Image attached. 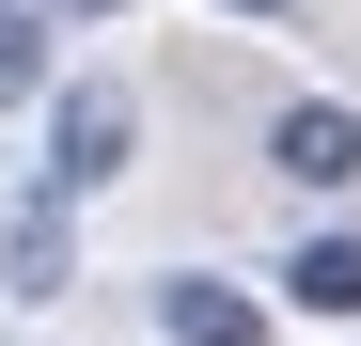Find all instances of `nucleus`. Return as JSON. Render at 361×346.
I'll list each match as a JSON object with an SVG mask.
<instances>
[{"mask_svg":"<svg viewBox=\"0 0 361 346\" xmlns=\"http://www.w3.org/2000/svg\"><path fill=\"white\" fill-rule=\"evenodd\" d=\"M267 173H298V189H345V173H361V110H345V95H298L283 126H267Z\"/></svg>","mask_w":361,"mask_h":346,"instance_id":"nucleus-2","label":"nucleus"},{"mask_svg":"<svg viewBox=\"0 0 361 346\" xmlns=\"http://www.w3.org/2000/svg\"><path fill=\"white\" fill-rule=\"evenodd\" d=\"M220 16H298V0H220Z\"/></svg>","mask_w":361,"mask_h":346,"instance_id":"nucleus-7","label":"nucleus"},{"mask_svg":"<svg viewBox=\"0 0 361 346\" xmlns=\"http://www.w3.org/2000/svg\"><path fill=\"white\" fill-rule=\"evenodd\" d=\"M63 16H126V0H63Z\"/></svg>","mask_w":361,"mask_h":346,"instance_id":"nucleus-8","label":"nucleus"},{"mask_svg":"<svg viewBox=\"0 0 361 346\" xmlns=\"http://www.w3.org/2000/svg\"><path fill=\"white\" fill-rule=\"evenodd\" d=\"M157 330L173 346H267V299L252 283H157Z\"/></svg>","mask_w":361,"mask_h":346,"instance_id":"nucleus-3","label":"nucleus"},{"mask_svg":"<svg viewBox=\"0 0 361 346\" xmlns=\"http://www.w3.org/2000/svg\"><path fill=\"white\" fill-rule=\"evenodd\" d=\"M47 283H63V189L16 220V299H47Z\"/></svg>","mask_w":361,"mask_h":346,"instance_id":"nucleus-6","label":"nucleus"},{"mask_svg":"<svg viewBox=\"0 0 361 346\" xmlns=\"http://www.w3.org/2000/svg\"><path fill=\"white\" fill-rule=\"evenodd\" d=\"M32 95H47V16L0 0V110H32Z\"/></svg>","mask_w":361,"mask_h":346,"instance_id":"nucleus-5","label":"nucleus"},{"mask_svg":"<svg viewBox=\"0 0 361 346\" xmlns=\"http://www.w3.org/2000/svg\"><path fill=\"white\" fill-rule=\"evenodd\" d=\"M283 299L314 315V330H330V315H361V237H345V220H330V237H298V252H283Z\"/></svg>","mask_w":361,"mask_h":346,"instance_id":"nucleus-4","label":"nucleus"},{"mask_svg":"<svg viewBox=\"0 0 361 346\" xmlns=\"http://www.w3.org/2000/svg\"><path fill=\"white\" fill-rule=\"evenodd\" d=\"M126 142H142L126 79H79L63 110H47V189H110V173H126Z\"/></svg>","mask_w":361,"mask_h":346,"instance_id":"nucleus-1","label":"nucleus"}]
</instances>
